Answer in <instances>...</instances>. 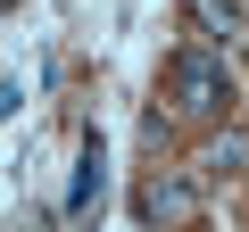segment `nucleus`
<instances>
[{
    "mask_svg": "<svg viewBox=\"0 0 249 232\" xmlns=\"http://www.w3.org/2000/svg\"><path fill=\"white\" fill-rule=\"evenodd\" d=\"M166 99H175L183 116H224V108H232V75H224V58H216V50H175V66H166Z\"/></svg>",
    "mask_w": 249,
    "mask_h": 232,
    "instance_id": "obj_1",
    "label": "nucleus"
},
{
    "mask_svg": "<svg viewBox=\"0 0 249 232\" xmlns=\"http://www.w3.org/2000/svg\"><path fill=\"white\" fill-rule=\"evenodd\" d=\"M191 207H199V182H191V174H150V182L133 191V215H142V224H183Z\"/></svg>",
    "mask_w": 249,
    "mask_h": 232,
    "instance_id": "obj_2",
    "label": "nucleus"
},
{
    "mask_svg": "<svg viewBox=\"0 0 249 232\" xmlns=\"http://www.w3.org/2000/svg\"><path fill=\"white\" fill-rule=\"evenodd\" d=\"M100 191H108V149H100V141H83V149H75V182H67V207H58V215H91V199H100Z\"/></svg>",
    "mask_w": 249,
    "mask_h": 232,
    "instance_id": "obj_3",
    "label": "nucleus"
},
{
    "mask_svg": "<svg viewBox=\"0 0 249 232\" xmlns=\"http://www.w3.org/2000/svg\"><path fill=\"white\" fill-rule=\"evenodd\" d=\"M191 25H199V33H216V42H232V33H241L232 0H191Z\"/></svg>",
    "mask_w": 249,
    "mask_h": 232,
    "instance_id": "obj_4",
    "label": "nucleus"
},
{
    "mask_svg": "<svg viewBox=\"0 0 249 232\" xmlns=\"http://www.w3.org/2000/svg\"><path fill=\"white\" fill-rule=\"evenodd\" d=\"M241 158H249V133H216V141L199 149V166H208V174H232Z\"/></svg>",
    "mask_w": 249,
    "mask_h": 232,
    "instance_id": "obj_5",
    "label": "nucleus"
}]
</instances>
